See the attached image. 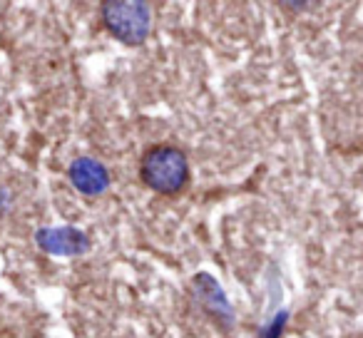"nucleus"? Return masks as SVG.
<instances>
[{
  "label": "nucleus",
  "mask_w": 363,
  "mask_h": 338,
  "mask_svg": "<svg viewBox=\"0 0 363 338\" xmlns=\"http://www.w3.org/2000/svg\"><path fill=\"white\" fill-rule=\"evenodd\" d=\"M142 182L160 194H177L184 189L189 179V164L184 152L177 147L160 145L152 147L142 159Z\"/></svg>",
  "instance_id": "obj_1"
},
{
  "label": "nucleus",
  "mask_w": 363,
  "mask_h": 338,
  "mask_svg": "<svg viewBox=\"0 0 363 338\" xmlns=\"http://www.w3.org/2000/svg\"><path fill=\"white\" fill-rule=\"evenodd\" d=\"M102 18L112 35L125 45H142L150 35V6L137 0H112L102 6Z\"/></svg>",
  "instance_id": "obj_2"
},
{
  "label": "nucleus",
  "mask_w": 363,
  "mask_h": 338,
  "mask_svg": "<svg viewBox=\"0 0 363 338\" xmlns=\"http://www.w3.org/2000/svg\"><path fill=\"white\" fill-rule=\"evenodd\" d=\"M35 242L43 252L55 257H80L90 249V237L77 227H43L38 229Z\"/></svg>",
  "instance_id": "obj_3"
},
{
  "label": "nucleus",
  "mask_w": 363,
  "mask_h": 338,
  "mask_svg": "<svg viewBox=\"0 0 363 338\" xmlns=\"http://www.w3.org/2000/svg\"><path fill=\"white\" fill-rule=\"evenodd\" d=\"M67 174H70L72 187L80 194H87V197H97V194H102L110 187V174H107L105 164L92 159V157L75 159L70 164V169H67Z\"/></svg>",
  "instance_id": "obj_4"
},
{
  "label": "nucleus",
  "mask_w": 363,
  "mask_h": 338,
  "mask_svg": "<svg viewBox=\"0 0 363 338\" xmlns=\"http://www.w3.org/2000/svg\"><path fill=\"white\" fill-rule=\"evenodd\" d=\"M194 293L202 298V303L209 308V311L217 313V316H222L224 323H232V306H229V301L224 298L222 288H219V283L214 281L212 276L199 274V276L194 278Z\"/></svg>",
  "instance_id": "obj_5"
}]
</instances>
